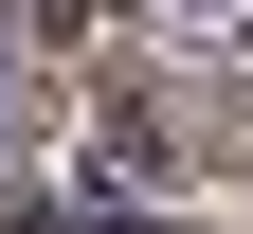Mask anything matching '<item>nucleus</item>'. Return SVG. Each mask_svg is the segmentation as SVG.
<instances>
[{
	"label": "nucleus",
	"instance_id": "obj_1",
	"mask_svg": "<svg viewBox=\"0 0 253 234\" xmlns=\"http://www.w3.org/2000/svg\"><path fill=\"white\" fill-rule=\"evenodd\" d=\"M163 36H199V54H235V36H253V0H163Z\"/></svg>",
	"mask_w": 253,
	"mask_h": 234
}]
</instances>
